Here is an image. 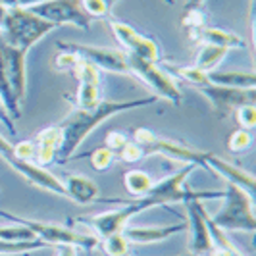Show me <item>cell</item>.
I'll use <instances>...</instances> for the list:
<instances>
[{
  "label": "cell",
  "instance_id": "obj_31",
  "mask_svg": "<svg viewBox=\"0 0 256 256\" xmlns=\"http://www.w3.org/2000/svg\"><path fill=\"white\" fill-rule=\"evenodd\" d=\"M129 139L122 133V131H110L108 135H106V139H104V146L108 148V150H112L114 154H118L124 146H126V142Z\"/></svg>",
  "mask_w": 256,
  "mask_h": 256
},
{
  "label": "cell",
  "instance_id": "obj_32",
  "mask_svg": "<svg viewBox=\"0 0 256 256\" xmlns=\"http://www.w3.org/2000/svg\"><path fill=\"white\" fill-rule=\"evenodd\" d=\"M77 62H79V56H76L74 52L62 50L58 56H56L54 66H56V70H58V72H72V70L76 68Z\"/></svg>",
  "mask_w": 256,
  "mask_h": 256
},
{
  "label": "cell",
  "instance_id": "obj_11",
  "mask_svg": "<svg viewBox=\"0 0 256 256\" xmlns=\"http://www.w3.org/2000/svg\"><path fill=\"white\" fill-rule=\"evenodd\" d=\"M29 10L58 27L64 24H72L83 31H89L90 27V18L83 10L81 0H48V2L37 4Z\"/></svg>",
  "mask_w": 256,
  "mask_h": 256
},
{
  "label": "cell",
  "instance_id": "obj_36",
  "mask_svg": "<svg viewBox=\"0 0 256 256\" xmlns=\"http://www.w3.org/2000/svg\"><path fill=\"white\" fill-rule=\"evenodd\" d=\"M56 256H76V246H70V244H58V254Z\"/></svg>",
  "mask_w": 256,
  "mask_h": 256
},
{
  "label": "cell",
  "instance_id": "obj_19",
  "mask_svg": "<svg viewBox=\"0 0 256 256\" xmlns=\"http://www.w3.org/2000/svg\"><path fill=\"white\" fill-rule=\"evenodd\" d=\"M208 81L228 89H254L256 76L252 72H208Z\"/></svg>",
  "mask_w": 256,
  "mask_h": 256
},
{
  "label": "cell",
  "instance_id": "obj_41",
  "mask_svg": "<svg viewBox=\"0 0 256 256\" xmlns=\"http://www.w3.org/2000/svg\"><path fill=\"white\" fill-rule=\"evenodd\" d=\"M128 256H129V254H128Z\"/></svg>",
  "mask_w": 256,
  "mask_h": 256
},
{
  "label": "cell",
  "instance_id": "obj_13",
  "mask_svg": "<svg viewBox=\"0 0 256 256\" xmlns=\"http://www.w3.org/2000/svg\"><path fill=\"white\" fill-rule=\"evenodd\" d=\"M183 204L187 206V230H189V250L192 256L214 254V243L208 231V212L204 210L202 202L198 198H189Z\"/></svg>",
  "mask_w": 256,
  "mask_h": 256
},
{
  "label": "cell",
  "instance_id": "obj_9",
  "mask_svg": "<svg viewBox=\"0 0 256 256\" xmlns=\"http://www.w3.org/2000/svg\"><path fill=\"white\" fill-rule=\"evenodd\" d=\"M58 48L74 52L81 60H87L92 66H96L100 72L129 76V60L128 54L124 50L104 48V46H90V44H77V42H66V40H58Z\"/></svg>",
  "mask_w": 256,
  "mask_h": 256
},
{
  "label": "cell",
  "instance_id": "obj_27",
  "mask_svg": "<svg viewBox=\"0 0 256 256\" xmlns=\"http://www.w3.org/2000/svg\"><path fill=\"white\" fill-rule=\"evenodd\" d=\"M250 146H252V135H250V131H246V129H237V131L231 133L230 141H228V148H230L231 152H235V154L246 152Z\"/></svg>",
  "mask_w": 256,
  "mask_h": 256
},
{
  "label": "cell",
  "instance_id": "obj_18",
  "mask_svg": "<svg viewBox=\"0 0 256 256\" xmlns=\"http://www.w3.org/2000/svg\"><path fill=\"white\" fill-rule=\"evenodd\" d=\"M191 40H196L200 44H212V46H220V48H226V50H231V48H246V42L239 35L231 33V31H224V29H218V27H200L196 31H192Z\"/></svg>",
  "mask_w": 256,
  "mask_h": 256
},
{
  "label": "cell",
  "instance_id": "obj_26",
  "mask_svg": "<svg viewBox=\"0 0 256 256\" xmlns=\"http://www.w3.org/2000/svg\"><path fill=\"white\" fill-rule=\"evenodd\" d=\"M89 160H90V166L94 168L96 172H106L116 162V154L112 150H108L106 146H100V148H94L89 154Z\"/></svg>",
  "mask_w": 256,
  "mask_h": 256
},
{
  "label": "cell",
  "instance_id": "obj_29",
  "mask_svg": "<svg viewBox=\"0 0 256 256\" xmlns=\"http://www.w3.org/2000/svg\"><path fill=\"white\" fill-rule=\"evenodd\" d=\"M116 158H120L122 162H128V164H135V162H139V160L144 158V150H142L137 142L128 141L126 142V146L116 154Z\"/></svg>",
  "mask_w": 256,
  "mask_h": 256
},
{
  "label": "cell",
  "instance_id": "obj_22",
  "mask_svg": "<svg viewBox=\"0 0 256 256\" xmlns=\"http://www.w3.org/2000/svg\"><path fill=\"white\" fill-rule=\"evenodd\" d=\"M102 250L106 256H128L129 243L124 233H114L102 239Z\"/></svg>",
  "mask_w": 256,
  "mask_h": 256
},
{
  "label": "cell",
  "instance_id": "obj_5",
  "mask_svg": "<svg viewBox=\"0 0 256 256\" xmlns=\"http://www.w3.org/2000/svg\"><path fill=\"white\" fill-rule=\"evenodd\" d=\"M0 218L8 220L10 224H18V226H24L27 230H31L37 239H40L48 246L50 244H56V246L58 244H70V246H81L85 250L98 246V237L89 235V233H81V231L66 228V226H56V224H48V222L14 216V214H8L4 210H0Z\"/></svg>",
  "mask_w": 256,
  "mask_h": 256
},
{
  "label": "cell",
  "instance_id": "obj_6",
  "mask_svg": "<svg viewBox=\"0 0 256 256\" xmlns=\"http://www.w3.org/2000/svg\"><path fill=\"white\" fill-rule=\"evenodd\" d=\"M133 142H137L142 150H144V156H148V154H160V156L172 158V160L181 162V164L206 168V154L208 152L198 150V148H192V146L185 144V142L156 137L152 131H148V129L144 128H137L133 131Z\"/></svg>",
  "mask_w": 256,
  "mask_h": 256
},
{
  "label": "cell",
  "instance_id": "obj_10",
  "mask_svg": "<svg viewBox=\"0 0 256 256\" xmlns=\"http://www.w3.org/2000/svg\"><path fill=\"white\" fill-rule=\"evenodd\" d=\"M108 26H110L114 38L120 42V46L128 56H135L146 62H154V64L160 62V46L154 38L142 35L133 26L114 20V18H108Z\"/></svg>",
  "mask_w": 256,
  "mask_h": 256
},
{
  "label": "cell",
  "instance_id": "obj_20",
  "mask_svg": "<svg viewBox=\"0 0 256 256\" xmlns=\"http://www.w3.org/2000/svg\"><path fill=\"white\" fill-rule=\"evenodd\" d=\"M124 185L131 196L141 198V196H146L150 192V189L154 187V181L142 170H128L124 174Z\"/></svg>",
  "mask_w": 256,
  "mask_h": 256
},
{
  "label": "cell",
  "instance_id": "obj_16",
  "mask_svg": "<svg viewBox=\"0 0 256 256\" xmlns=\"http://www.w3.org/2000/svg\"><path fill=\"white\" fill-rule=\"evenodd\" d=\"M183 230H187L185 226H162V228H126L122 231L124 237L128 239L129 244H156L166 241L170 237H174L176 233H181Z\"/></svg>",
  "mask_w": 256,
  "mask_h": 256
},
{
  "label": "cell",
  "instance_id": "obj_24",
  "mask_svg": "<svg viewBox=\"0 0 256 256\" xmlns=\"http://www.w3.org/2000/svg\"><path fill=\"white\" fill-rule=\"evenodd\" d=\"M118 0H81L83 10L87 12L89 18H96V20H108L112 6Z\"/></svg>",
  "mask_w": 256,
  "mask_h": 256
},
{
  "label": "cell",
  "instance_id": "obj_21",
  "mask_svg": "<svg viewBox=\"0 0 256 256\" xmlns=\"http://www.w3.org/2000/svg\"><path fill=\"white\" fill-rule=\"evenodd\" d=\"M226 56H228V50H226V48L212 46V44H202L198 54H196L194 66H196L198 70H202L204 74H208V72H214V70L224 62Z\"/></svg>",
  "mask_w": 256,
  "mask_h": 256
},
{
  "label": "cell",
  "instance_id": "obj_34",
  "mask_svg": "<svg viewBox=\"0 0 256 256\" xmlns=\"http://www.w3.org/2000/svg\"><path fill=\"white\" fill-rule=\"evenodd\" d=\"M42 2H48V0H0V4L6 8H33Z\"/></svg>",
  "mask_w": 256,
  "mask_h": 256
},
{
  "label": "cell",
  "instance_id": "obj_8",
  "mask_svg": "<svg viewBox=\"0 0 256 256\" xmlns=\"http://www.w3.org/2000/svg\"><path fill=\"white\" fill-rule=\"evenodd\" d=\"M0 158L12 168L14 172H18L26 181H29L31 185H35L38 189L52 192L56 196H64L66 198V189L62 180H58L54 174H50L46 168H40L33 162H22L18 160V156L14 152V144L10 141H6L0 135Z\"/></svg>",
  "mask_w": 256,
  "mask_h": 256
},
{
  "label": "cell",
  "instance_id": "obj_25",
  "mask_svg": "<svg viewBox=\"0 0 256 256\" xmlns=\"http://www.w3.org/2000/svg\"><path fill=\"white\" fill-rule=\"evenodd\" d=\"M0 239L4 241H12V243H20V241H35L37 237L33 235V231L24 228V226H0Z\"/></svg>",
  "mask_w": 256,
  "mask_h": 256
},
{
  "label": "cell",
  "instance_id": "obj_35",
  "mask_svg": "<svg viewBox=\"0 0 256 256\" xmlns=\"http://www.w3.org/2000/svg\"><path fill=\"white\" fill-rule=\"evenodd\" d=\"M204 0H185L183 4V12H191V10H198L202 6Z\"/></svg>",
  "mask_w": 256,
  "mask_h": 256
},
{
  "label": "cell",
  "instance_id": "obj_7",
  "mask_svg": "<svg viewBox=\"0 0 256 256\" xmlns=\"http://www.w3.org/2000/svg\"><path fill=\"white\" fill-rule=\"evenodd\" d=\"M129 60V76L139 77L146 87L156 92L154 96L158 98H166L174 106H180L183 102V94L180 90V85L176 83V79L168 74L166 70H162L154 62H146L135 56H128Z\"/></svg>",
  "mask_w": 256,
  "mask_h": 256
},
{
  "label": "cell",
  "instance_id": "obj_17",
  "mask_svg": "<svg viewBox=\"0 0 256 256\" xmlns=\"http://www.w3.org/2000/svg\"><path fill=\"white\" fill-rule=\"evenodd\" d=\"M64 183L66 189V198H72L77 204H90L100 200V191L98 185L92 180H89L87 176H79V174H72L68 176Z\"/></svg>",
  "mask_w": 256,
  "mask_h": 256
},
{
  "label": "cell",
  "instance_id": "obj_28",
  "mask_svg": "<svg viewBox=\"0 0 256 256\" xmlns=\"http://www.w3.org/2000/svg\"><path fill=\"white\" fill-rule=\"evenodd\" d=\"M235 114H237V124L241 126V129L250 131V129L256 126V106L254 104L239 106V108L235 110Z\"/></svg>",
  "mask_w": 256,
  "mask_h": 256
},
{
  "label": "cell",
  "instance_id": "obj_39",
  "mask_svg": "<svg viewBox=\"0 0 256 256\" xmlns=\"http://www.w3.org/2000/svg\"><path fill=\"white\" fill-rule=\"evenodd\" d=\"M200 256H214V254H200Z\"/></svg>",
  "mask_w": 256,
  "mask_h": 256
},
{
  "label": "cell",
  "instance_id": "obj_15",
  "mask_svg": "<svg viewBox=\"0 0 256 256\" xmlns=\"http://www.w3.org/2000/svg\"><path fill=\"white\" fill-rule=\"evenodd\" d=\"M206 170L216 172L220 178H224L228 183L237 185V187H241V189H244L248 194L254 196V181L256 180L248 170H244V168H241V166H235V164H231V162H228V160H224L222 156H218V154H214V152L206 154Z\"/></svg>",
  "mask_w": 256,
  "mask_h": 256
},
{
  "label": "cell",
  "instance_id": "obj_2",
  "mask_svg": "<svg viewBox=\"0 0 256 256\" xmlns=\"http://www.w3.org/2000/svg\"><path fill=\"white\" fill-rule=\"evenodd\" d=\"M27 52L10 46L0 35V102L14 120L22 118L26 104Z\"/></svg>",
  "mask_w": 256,
  "mask_h": 256
},
{
  "label": "cell",
  "instance_id": "obj_37",
  "mask_svg": "<svg viewBox=\"0 0 256 256\" xmlns=\"http://www.w3.org/2000/svg\"><path fill=\"white\" fill-rule=\"evenodd\" d=\"M4 14H6V6L0 4V26H2V20H4Z\"/></svg>",
  "mask_w": 256,
  "mask_h": 256
},
{
  "label": "cell",
  "instance_id": "obj_4",
  "mask_svg": "<svg viewBox=\"0 0 256 256\" xmlns=\"http://www.w3.org/2000/svg\"><path fill=\"white\" fill-rule=\"evenodd\" d=\"M224 206L216 216H212V222L224 231H246L252 233L256 230L254 220V202L252 194L228 183V189L224 191Z\"/></svg>",
  "mask_w": 256,
  "mask_h": 256
},
{
  "label": "cell",
  "instance_id": "obj_3",
  "mask_svg": "<svg viewBox=\"0 0 256 256\" xmlns=\"http://www.w3.org/2000/svg\"><path fill=\"white\" fill-rule=\"evenodd\" d=\"M54 29H58V26L38 18L29 8H6L0 35L10 46L29 52L40 38H44Z\"/></svg>",
  "mask_w": 256,
  "mask_h": 256
},
{
  "label": "cell",
  "instance_id": "obj_38",
  "mask_svg": "<svg viewBox=\"0 0 256 256\" xmlns=\"http://www.w3.org/2000/svg\"><path fill=\"white\" fill-rule=\"evenodd\" d=\"M164 2H166V4H170V6H174V4H176V0H164Z\"/></svg>",
  "mask_w": 256,
  "mask_h": 256
},
{
  "label": "cell",
  "instance_id": "obj_23",
  "mask_svg": "<svg viewBox=\"0 0 256 256\" xmlns=\"http://www.w3.org/2000/svg\"><path fill=\"white\" fill-rule=\"evenodd\" d=\"M46 246L48 244L42 243L40 239H35V241H20V243H12V241L0 239V254H22V252L37 250V248H46Z\"/></svg>",
  "mask_w": 256,
  "mask_h": 256
},
{
  "label": "cell",
  "instance_id": "obj_14",
  "mask_svg": "<svg viewBox=\"0 0 256 256\" xmlns=\"http://www.w3.org/2000/svg\"><path fill=\"white\" fill-rule=\"evenodd\" d=\"M79 81L76 108H92L100 102V70L87 60H81L72 70Z\"/></svg>",
  "mask_w": 256,
  "mask_h": 256
},
{
  "label": "cell",
  "instance_id": "obj_40",
  "mask_svg": "<svg viewBox=\"0 0 256 256\" xmlns=\"http://www.w3.org/2000/svg\"><path fill=\"white\" fill-rule=\"evenodd\" d=\"M187 256H192V254H187Z\"/></svg>",
  "mask_w": 256,
  "mask_h": 256
},
{
  "label": "cell",
  "instance_id": "obj_33",
  "mask_svg": "<svg viewBox=\"0 0 256 256\" xmlns=\"http://www.w3.org/2000/svg\"><path fill=\"white\" fill-rule=\"evenodd\" d=\"M14 152L18 160L22 162H31L35 158V142L33 141H20L14 144Z\"/></svg>",
  "mask_w": 256,
  "mask_h": 256
},
{
  "label": "cell",
  "instance_id": "obj_30",
  "mask_svg": "<svg viewBox=\"0 0 256 256\" xmlns=\"http://www.w3.org/2000/svg\"><path fill=\"white\" fill-rule=\"evenodd\" d=\"M204 16L200 10H191V12H185L183 16V27L189 31V35H191L192 31H196V29H200V27H204Z\"/></svg>",
  "mask_w": 256,
  "mask_h": 256
},
{
  "label": "cell",
  "instance_id": "obj_1",
  "mask_svg": "<svg viewBox=\"0 0 256 256\" xmlns=\"http://www.w3.org/2000/svg\"><path fill=\"white\" fill-rule=\"evenodd\" d=\"M158 100V96H148V98H135V100H102L92 106V108H76L72 114H68L58 124L62 141L58 148V162L64 164L70 160L74 152L81 146V142L89 137L94 129L108 120L110 116L128 112V110H137L142 106H150Z\"/></svg>",
  "mask_w": 256,
  "mask_h": 256
},
{
  "label": "cell",
  "instance_id": "obj_12",
  "mask_svg": "<svg viewBox=\"0 0 256 256\" xmlns=\"http://www.w3.org/2000/svg\"><path fill=\"white\" fill-rule=\"evenodd\" d=\"M200 94H204L212 104V110L218 118H228V116L237 110L239 106L256 102V89H228V87H220L210 81L200 83L198 87H194Z\"/></svg>",
  "mask_w": 256,
  "mask_h": 256
}]
</instances>
